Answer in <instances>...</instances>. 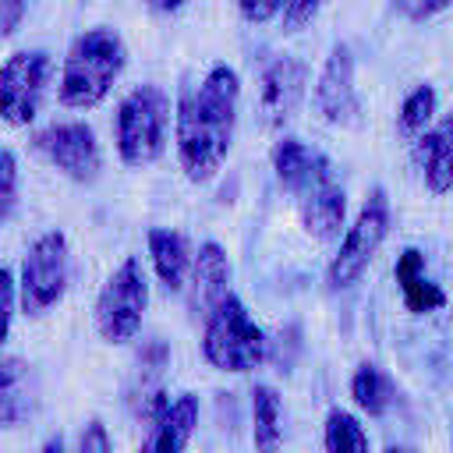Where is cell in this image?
Returning <instances> with one entry per match:
<instances>
[{
	"label": "cell",
	"mask_w": 453,
	"mask_h": 453,
	"mask_svg": "<svg viewBox=\"0 0 453 453\" xmlns=\"http://www.w3.org/2000/svg\"><path fill=\"white\" fill-rule=\"evenodd\" d=\"M237 103H241V78L226 64H212L209 74L180 96L173 113V142L177 163L191 184L212 180L234 145L237 127Z\"/></svg>",
	"instance_id": "1"
},
{
	"label": "cell",
	"mask_w": 453,
	"mask_h": 453,
	"mask_svg": "<svg viewBox=\"0 0 453 453\" xmlns=\"http://www.w3.org/2000/svg\"><path fill=\"white\" fill-rule=\"evenodd\" d=\"M124 64H127V46H124L120 32H113L106 25L85 28L67 46V57L60 67V85H57L60 103L67 110L99 106L110 96V88L117 85V78L124 74Z\"/></svg>",
	"instance_id": "2"
},
{
	"label": "cell",
	"mask_w": 453,
	"mask_h": 453,
	"mask_svg": "<svg viewBox=\"0 0 453 453\" xmlns=\"http://www.w3.org/2000/svg\"><path fill=\"white\" fill-rule=\"evenodd\" d=\"M166 127H170V99L159 85H138L131 88L113 117V142L124 166L142 170L156 163L166 149Z\"/></svg>",
	"instance_id": "3"
},
{
	"label": "cell",
	"mask_w": 453,
	"mask_h": 453,
	"mask_svg": "<svg viewBox=\"0 0 453 453\" xmlns=\"http://www.w3.org/2000/svg\"><path fill=\"white\" fill-rule=\"evenodd\" d=\"M269 354L265 333L248 315L244 301L237 294H226L223 304L205 319L202 329V357L216 372H255Z\"/></svg>",
	"instance_id": "4"
},
{
	"label": "cell",
	"mask_w": 453,
	"mask_h": 453,
	"mask_svg": "<svg viewBox=\"0 0 453 453\" xmlns=\"http://www.w3.org/2000/svg\"><path fill=\"white\" fill-rule=\"evenodd\" d=\"M67 283H71L67 237H64V230H46L21 255V269H18L21 311L25 315H46L64 297Z\"/></svg>",
	"instance_id": "5"
},
{
	"label": "cell",
	"mask_w": 453,
	"mask_h": 453,
	"mask_svg": "<svg viewBox=\"0 0 453 453\" xmlns=\"http://www.w3.org/2000/svg\"><path fill=\"white\" fill-rule=\"evenodd\" d=\"M149 308V280L134 255H127L103 283L96 297V333L106 343H127L138 336Z\"/></svg>",
	"instance_id": "6"
},
{
	"label": "cell",
	"mask_w": 453,
	"mask_h": 453,
	"mask_svg": "<svg viewBox=\"0 0 453 453\" xmlns=\"http://www.w3.org/2000/svg\"><path fill=\"white\" fill-rule=\"evenodd\" d=\"M386 234H389V198H386L382 188H372L368 198L361 202L354 223L347 226V234H343V241H340L329 269H326L329 287L333 290H343V287L357 283L361 273L368 269V262L375 258V251L382 248Z\"/></svg>",
	"instance_id": "7"
},
{
	"label": "cell",
	"mask_w": 453,
	"mask_h": 453,
	"mask_svg": "<svg viewBox=\"0 0 453 453\" xmlns=\"http://www.w3.org/2000/svg\"><path fill=\"white\" fill-rule=\"evenodd\" d=\"M53 60L46 50H18L0 71V113L11 127H28L39 117Z\"/></svg>",
	"instance_id": "8"
},
{
	"label": "cell",
	"mask_w": 453,
	"mask_h": 453,
	"mask_svg": "<svg viewBox=\"0 0 453 453\" xmlns=\"http://www.w3.org/2000/svg\"><path fill=\"white\" fill-rule=\"evenodd\" d=\"M32 149L74 184H92L103 173V152H99L96 131L81 120H60L35 131Z\"/></svg>",
	"instance_id": "9"
},
{
	"label": "cell",
	"mask_w": 453,
	"mask_h": 453,
	"mask_svg": "<svg viewBox=\"0 0 453 453\" xmlns=\"http://www.w3.org/2000/svg\"><path fill=\"white\" fill-rule=\"evenodd\" d=\"M315 110L336 124V127H354L361 120V99L354 88V53L347 42H336L315 78Z\"/></svg>",
	"instance_id": "10"
},
{
	"label": "cell",
	"mask_w": 453,
	"mask_h": 453,
	"mask_svg": "<svg viewBox=\"0 0 453 453\" xmlns=\"http://www.w3.org/2000/svg\"><path fill=\"white\" fill-rule=\"evenodd\" d=\"M308 71L294 57H276L258 81V113L265 127H283L297 117L301 99H304Z\"/></svg>",
	"instance_id": "11"
},
{
	"label": "cell",
	"mask_w": 453,
	"mask_h": 453,
	"mask_svg": "<svg viewBox=\"0 0 453 453\" xmlns=\"http://www.w3.org/2000/svg\"><path fill=\"white\" fill-rule=\"evenodd\" d=\"M230 290V258L216 241H202L195 251L191 280H188V308L195 319H209Z\"/></svg>",
	"instance_id": "12"
},
{
	"label": "cell",
	"mask_w": 453,
	"mask_h": 453,
	"mask_svg": "<svg viewBox=\"0 0 453 453\" xmlns=\"http://www.w3.org/2000/svg\"><path fill=\"white\" fill-rule=\"evenodd\" d=\"M273 170H276V180H280L290 195H297V198L308 195L311 188L333 180L329 159H326L319 149H311V145H304L301 138H290V134H283V138L273 145Z\"/></svg>",
	"instance_id": "13"
},
{
	"label": "cell",
	"mask_w": 453,
	"mask_h": 453,
	"mask_svg": "<svg viewBox=\"0 0 453 453\" xmlns=\"http://www.w3.org/2000/svg\"><path fill=\"white\" fill-rule=\"evenodd\" d=\"M414 159L432 195L453 191V110L435 120L421 138H414Z\"/></svg>",
	"instance_id": "14"
},
{
	"label": "cell",
	"mask_w": 453,
	"mask_h": 453,
	"mask_svg": "<svg viewBox=\"0 0 453 453\" xmlns=\"http://www.w3.org/2000/svg\"><path fill=\"white\" fill-rule=\"evenodd\" d=\"M149 258H152V269H156L159 283H163L170 294L188 290L191 265H195V251H191V244H188V237H184L180 230L152 226V230H149Z\"/></svg>",
	"instance_id": "15"
},
{
	"label": "cell",
	"mask_w": 453,
	"mask_h": 453,
	"mask_svg": "<svg viewBox=\"0 0 453 453\" xmlns=\"http://www.w3.org/2000/svg\"><path fill=\"white\" fill-rule=\"evenodd\" d=\"M198 396L195 393H180L156 425H149V435L145 442L138 446V453H184L191 435H195V425H198Z\"/></svg>",
	"instance_id": "16"
},
{
	"label": "cell",
	"mask_w": 453,
	"mask_h": 453,
	"mask_svg": "<svg viewBox=\"0 0 453 453\" xmlns=\"http://www.w3.org/2000/svg\"><path fill=\"white\" fill-rule=\"evenodd\" d=\"M297 216H301V226L308 237L333 241V237H340V226L347 216V191L336 180H326L297 198Z\"/></svg>",
	"instance_id": "17"
},
{
	"label": "cell",
	"mask_w": 453,
	"mask_h": 453,
	"mask_svg": "<svg viewBox=\"0 0 453 453\" xmlns=\"http://www.w3.org/2000/svg\"><path fill=\"white\" fill-rule=\"evenodd\" d=\"M393 276H396V283H400V294H403L407 311L428 315V311H439V308L446 304L442 287L425 276V255H421L418 248H403V251L396 255Z\"/></svg>",
	"instance_id": "18"
},
{
	"label": "cell",
	"mask_w": 453,
	"mask_h": 453,
	"mask_svg": "<svg viewBox=\"0 0 453 453\" xmlns=\"http://www.w3.org/2000/svg\"><path fill=\"white\" fill-rule=\"evenodd\" d=\"M32 414V375L28 365L14 354L4 357L0 365V421L7 428L21 425Z\"/></svg>",
	"instance_id": "19"
},
{
	"label": "cell",
	"mask_w": 453,
	"mask_h": 453,
	"mask_svg": "<svg viewBox=\"0 0 453 453\" xmlns=\"http://www.w3.org/2000/svg\"><path fill=\"white\" fill-rule=\"evenodd\" d=\"M251 442L255 453H280L283 446V403L265 382L251 389Z\"/></svg>",
	"instance_id": "20"
},
{
	"label": "cell",
	"mask_w": 453,
	"mask_h": 453,
	"mask_svg": "<svg viewBox=\"0 0 453 453\" xmlns=\"http://www.w3.org/2000/svg\"><path fill=\"white\" fill-rule=\"evenodd\" d=\"M350 396H354L357 411H365L368 418H379V414H386L389 403L396 400V386H393V379H389L379 365L365 361V365H357L354 375H350Z\"/></svg>",
	"instance_id": "21"
},
{
	"label": "cell",
	"mask_w": 453,
	"mask_h": 453,
	"mask_svg": "<svg viewBox=\"0 0 453 453\" xmlns=\"http://www.w3.org/2000/svg\"><path fill=\"white\" fill-rule=\"evenodd\" d=\"M322 449L326 453H368V432L350 411L333 407L322 425Z\"/></svg>",
	"instance_id": "22"
},
{
	"label": "cell",
	"mask_w": 453,
	"mask_h": 453,
	"mask_svg": "<svg viewBox=\"0 0 453 453\" xmlns=\"http://www.w3.org/2000/svg\"><path fill=\"white\" fill-rule=\"evenodd\" d=\"M435 106H439V96L432 85H418L403 96L400 103V113H396V124L407 138H421L432 124H435Z\"/></svg>",
	"instance_id": "23"
},
{
	"label": "cell",
	"mask_w": 453,
	"mask_h": 453,
	"mask_svg": "<svg viewBox=\"0 0 453 453\" xmlns=\"http://www.w3.org/2000/svg\"><path fill=\"white\" fill-rule=\"evenodd\" d=\"M18 209V156L4 149L0 156V219L11 223Z\"/></svg>",
	"instance_id": "24"
},
{
	"label": "cell",
	"mask_w": 453,
	"mask_h": 453,
	"mask_svg": "<svg viewBox=\"0 0 453 453\" xmlns=\"http://www.w3.org/2000/svg\"><path fill=\"white\" fill-rule=\"evenodd\" d=\"M287 4H290V0H237V11H241L244 21L265 25V21H273L276 14H283Z\"/></svg>",
	"instance_id": "25"
},
{
	"label": "cell",
	"mask_w": 453,
	"mask_h": 453,
	"mask_svg": "<svg viewBox=\"0 0 453 453\" xmlns=\"http://www.w3.org/2000/svg\"><path fill=\"white\" fill-rule=\"evenodd\" d=\"M0 294H4V336H11L14 315H18V304H21V290H18L14 269H4L0 273Z\"/></svg>",
	"instance_id": "26"
},
{
	"label": "cell",
	"mask_w": 453,
	"mask_h": 453,
	"mask_svg": "<svg viewBox=\"0 0 453 453\" xmlns=\"http://www.w3.org/2000/svg\"><path fill=\"white\" fill-rule=\"evenodd\" d=\"M393 4H396V11H400L403 18H411V21H428V18L442 14L446 7H453V0H393Z\"/></svg>",
	"instance_id": "27"
},
{
	"label": "cell",
	"mask_w": 453,
	"mask_h": 453,
	"mask_svg": "<svg viewBox=\"0 0 453 453\" xmlns=\"http://www.w3.org/2000/svg\"><path fill=\"white\" fill-rule=\"evenodd\" d=\"M78 453H110V432L99 418H92L81 432V442H78Z\"/></svg>",
	"instance_id": "28"
},
{
	"label": "cell",
	"mask_w": 453,
	"mask_h": 453,
	"mask_svg": "<svg viewBox=\"0 0 453 453\" xmlns=\"http://www.w3.org/2000/svg\"><path fill=\"white\" fill-rule=\"evenodd\" d=\"M322 4H326V0H290L287 11H283L287 28H301V25H308V21L322 11Z\"/></svg>",
	"instance_id": "29"
},
{
	"label": "cell",
	"mask_w": 453,
	"mask_h": 453,
	"mask_svg": "<svg viewBox=\"0 0 453 453\" xmlns=\"http://www.w3.org/2000/svg\"><path fill=\"white\" fill-rule=\"evenodd\" d=\"M25 18V0H0V32L14 35Z\"/></svg>",
	"instance_id": "30"
},
{
	"label": "cell",
	"mask_w": 453,
	"mask_h": 453,
	"mask_svg": "<svg viewBox=\"0 0 453 453\" xmlns=\"http://www.w3.org/2000/svg\"><path fill=\"white\" fill-rule=\"evenodd\" d=\"M152 11H159V14H170V11H180L188 0H145Z\"/></svg>",
	"instance_id": "31"
},
{
	"label": "cell",
	"mask_w": 453,
	"mask_h": 453,
	"mask_svg": "<svg viewBox=\"0 0 453 453\" xmlns=\"http://www.w3.org/2000/svg\"><path fill=\"white\" fill-rule=\"evenodd\" d=\"M39 453H64V439H60V435H50Z\"/></svg>",
	"instance_id": "32"
},
{
	"label": "cell",
	"mask_w": 453,
	"mask_h": 453,
	"mask_svg": "<svg viewBox=\"0 0 453 453\" xmlns=\"http://www.w3.org/2000/svg\"><path fill=\"white\" fill-rule=\"evenodd\" d=\"M386 453H414V449H411V446H389Z\"/></svg>",
	"instance_id": "33"
}]
</instances>
